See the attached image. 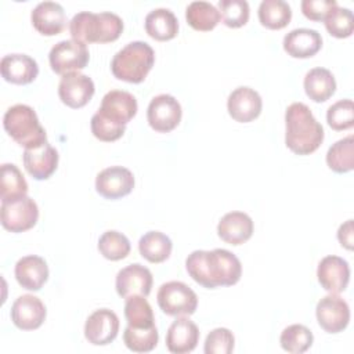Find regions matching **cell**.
I'll return each mask as SVG.
<instances>
[{
	"instance_id": "cell-43",
	"label": "cell",
	"mask_w": 354,
	"mask_h": 354,
	"mask_svg": "<svg viewBox=\"0 0 354 354\" xmlns=\"http://www.w3.org/2000/svg\"><path fill=\"white\" fill-rule=\"evenodd\" d=\"M337 239L340 242L342 246H344L346 249L351 250L353 249V243H354V230H353V220H347L344 221L339 230H337Z\"/></svg>"
},
{
	"instance_id": "cell-8",
	"label": "cell",
	"mask_w": 354,
	"mask_h": 354,
	"mask_svg": "<svg viewBox=\"0 0 354 354\" xmlns=\"http://www.w3.org/2000/svg\"><path fill=\"white\" fill-rule=\"evenodd\" d=\"M88 59L90 54L87 46L73 39L58 41L48 53L50 66L58 75L79 72L87 66Z\"/></svg>"
},
{
	"instance_id": "cell-27",
	"label": "cell",
	"mask_w": 354,
	"mask_h": 354,
	"mask_svg": "<svg viewBox=\"0 0 354 354\" xmlns=\"http://www.w3.org/2000/svg\"><path fill=\"white\" fill-rule=\"evenodd\" d=\"M145 32L155 40H170L178 33L177 17L169 8H153L145 17Z\"/></svg>"
},
{
	"instance_id": "cell-36",
	"label": "cell",
	"mask_w": 354,
	"mask_h": 354,
	"mask_svg": "<svg viewBox=\"0 0 354 354\" xmlns=\"http://www.w3.org/2000/svg\"><path fill=\"white\" fill-rule=\"evenodd\" d=\"M159 340V333L156 326L152 328H131L126 326L123 332V342L126 347L134 353H149L152 351Z\"/></svg>"
},
{
	"instance_id": "cell-11",
	"label": "cell",
	"mask_w": 354,
	"mask_h": 354,
	"mask_svg": "<svg viewBox=\"0 0 354 354\" xmlns=\"http://www.w3.org/2000/svg\"><path fill=\"white\" fill-rule=\"evenodd\" d=\"M94 91L95 86L93 79L80 72L62 75L58 84L59 100L73 109L84 106L93 98Z\"/></svg>"
},
{
	"instance_id": "cell-10",
	"label": "cell",
	"mask_w": 354,
	"mask_h": 354,
	"mask_svg": "<svg viewBox=\"0 0 354 354\" xmlns=\"http://www.w3.org/2000/svg\"><path fill=\"white\" fill-rule=\"evenodd\" d=\"M315 315L319 326L326 333H339L350 322V307L337 293H329L317 303Z\"/></svg>"
},
{
	"instance_id": "cell-19",
	"label": "cell",
	"mask_w": 354,
	"mask_h": 354,
	"mask_svg": "<svg viewBox=\"0 0 354 354\" xmlns=\"http://www.w3.org/2000/svg\"><path fill=\"white\" fill-rule=\"evenodd\" d=\"M137 109L138 104L131 93L124 90H111L102 97L101 106L97 112L115 123L127 124L136 116Z\"/></svg>"
},
{
	"instance_id": "cell-1",
	"label": "cell",
	"mask_w": 354,
	"mask_h": 354,
	"mask_svg": "<svg viewBox=\"0 0 354 354\" xmlns=\"http://www.w3.org/2000/svg\"><path fill=\"white\" fill-rule=\"evenodd\" d=\"M188 275L207 289L235 285L242 275L239 259L227 249L194 250L185 259Z\"/></svg>"
},
{
	"instance_id": "cell-18",
	"label": "cell",
	"mask_w": 354,
	"mask_h": 354,
	"mask_svg": "<svg viewBox=\"0 0 354 354\" xmlns=\"http://www.w3.org/2000/svg\"><path fill=\"white\" fill-rule=\"evenodd\" d=\"M317 278L326 292L340 293L346 290L350 282V266L343 257L335 254L325 256L318 263Z\"/></svg>"
},
{
	"instance_id": "cell-39",
	"label": "cell",
	"mask_w": 354,
	"mask_h": 354,
	"mask_svg": "<svg viewBox=\"0 0 354 354\" xmlns=\"http://www.w3.org/2000/svg\"><path fill=\"white\" fill-rule=\"evenodd\" d=\"M328 124L336 130H347L354 126V104L351 100H339L326 111Z\"/></svg>"
},
{
	"instance_id": "cell-42",
	"label": "cell",
	"mask_w": 354,
	"mask_h": 354,
	"mask_svg": "<svg viewBox=\"0 0 354 354\" xmlns=\"http://www.w3.org/2000/svg\"><path fill=\"white\" fill-rule=\"evenodd\" d=\"M335 0H303L300 7L304 17L311 21H324L328 12L336 7Z\"/></svg>"
},
{
	"instance_id": "cell-16",
	"label": "cell",
	"mask_w": 354,
	"mask_h": 354,
	"mask_svg": "<svg viewBox=\"0 0 354 354\" xmlns=\"http://www.w3.org/2000/svg\"><path fill=\"white\" fill-rule=\"evenodd\" d=\"M263 108L260 94L248 86H239L232 90L227 100V109L230 116L239 123H249L254 120Z\"/></svg>"
},
{
	"instance_id": "cell-21",
	"label": "cell",
	"mask_w": 354,
	"mask_h": 354,
	"mask_svg": "<svg viewBox=\"0 0 354 354\" xmlns=\"http://www.w3.org/2000/svg\"><path fill=\"white\" fill-rule=\"evenodd\" d=\"M1 77L12 84L32 83L39 75V65L36 59L26 54H7L0 61Z\"/></svg>"
},
{
	"instance_id": "cell-32",
	"label": "cell",
	"mask_w": 354,
	"mask_h": 354,
	"mask_svg": "<svg viewBox=\"0 0 354 354\" xmlns=\"http://www.w3.org/2000/svg\"><path fill=\"white\" fill-rule=\"evenodd\" d=\"M124 318L127 321V325L131 328L144 329L155 326L153 311L145 296L134 295L126 299Z\"/></svg>"
},
{
	"instance_id": "cell-38",
	"label": "cell",
	"mask_w": 354,
	"mask_h": 354,
	"mask_svg": "<svg viewBox=\"0 0 354 354\" xmlns=\"http://www.w3.org/2000/svg\"><path fill=\"white\" fill-rule=\"evenodd\" d=\"M218 12L223 24L228 28H241L249 21V3L246 0H220Z\"/></svg>"
},
{
	"instance_id": "cell-31",
	"label": "cell",
	"mask_w": 354,
	"mask_h": 354,
	"mask_svg": "<svg viewBox=\"0 0 354 354\" xmlns=\"http://www.w3.org/2000/svg\"><path fill=\"white\" fill-rule=\"evenodd\" d=\"M326 165L335 173H347L354 169V137L347 136L329 147Z\"/></svg>"
},
{
	"instance_id": "cell-7",
	"label": "cell",
	"mask_w": 354,
	"mask_h": 354,
	"mask_svg": "<svg viewBox=\"0 0 354 354\" xmlns=\"http://www.w3.org/2000/svg\"><path fill=\"white\" fill-rule=\"evenodd\" d=\"M159 308L171 317L191 315L198 307L196 293L181 281H169L162 283L156 293Z\"/></svg>"
},
{
	"instance_id": "cell-37",
	"label": "cell",
	"mask_w": 354,
	"mask_h": 354,
	"mask_svg": "<svg viewBox=\"0 0 354 354\" xmlns=\"http://www.w3.org/2000/svg\"><path fill=\"white\" fill-rule=\"evenodd\" d=\"M326 30L337 37V39H344L353 35L354 29V17L353 11L347 7H333L328 15L324 19Z\"/></svg>"
},
{
	"instance_id": "cell-40",
	"label": "cell",
	"mask_w": 354,
	"mask_h": 354,
	"mask_svg": "<svg viewBox=\"0 0 354 354\" xmlns=\"http://www.w3.org/2000/svg\"><path fill=\"white\" fill-rule=\"evenodd\" d=\"M90 127H91L93 136L100 141H105V142L119 140L126 131V124L115 123L106 119L105 116H102L100 112H95L91 116Z\"/></svg>"
},
{
	"instance_id": "cell-3",
	"label": "cell",
	"mask_w": 354,
	"mask_h": 354,
	"mask_svg": "<svg viewBox=\"0 0 354 354\" xmlns=\"http://www.w3.org/2000/svg\"><path fill=\"white\" fill-rule=\"evenodd\" d=\"M123 32L122 18L111 11H80L69 22V33L73 40L82 43L115 41Z\"/></svg>"
},
{
	"instance_id": "cell-41",
	"label": "cell",
	"mask_w": 354,
	"mask_h": 354,
	"mask_svg": "<svg viewBox=\"0 0 354 354\" xmlns=\"http://www.w3.org/2000/svg\"><path fill=\"white\" fill-rule=\"evenodd\" d=\"M235 337L227 328H216L209 332L205 340V354H230L234 350Z\"/></svg>"
},
{
	"instance_id": "cell-33",
	"label": "cell",
	"mask_w": 354,
	"mask_h": 354,
	"mask_svg": "<svg viewBox=\"0 0 354 354\" xmlns=\"http://www.w3.org/2000/svg\"><path fill=\"white\" fill-rule=\"evenodd\" d=\"M313 332L301 324H293L286 326L279 336L281 347L292 354H301L307 351L313 346Z\"/></svg>"
},
{
	"instance_id": "cell-9",
	"label": "cell",
	"mask_w": 354,
	"mask_h": 354,
	"mask_svg": "<svg viewBox=\"0 0 354 354\" xmlns=\"http://www.w3.org/2000/svg\"><path fill=\"white\" fill-rule=\"evenodd\" d=\"M183 109L180 102L170 94L155 95L147 109L149 126L158 133H169L181 122Z\"/></svg>"
},
{
	"instance_id": "cell-20",
	"label": "cell",
	"mask_w": 354,
	"mask_h": 354,
	"mask_svg": "<svg viewBox=\"0 0 354 354\" xmlns=\"http://www.w3.org/2000/svg\"><path fill=\"white\" fill-rule=\"evenodd\" d=\"M199 342V329L188 317H177L167 329L166 347L174 354H187L195 350Z\"/></svg>"
},
{
	"instance_id": "cell-26",
	"label": "cell",
	"mask_w": 354,
	"mask_h": 354,
	"mask_svg": "<svg viewBox=\"0 0 354 354\" xmlns=\"http://www.w3.org/2000/svg\"><path fill=\"white\" fill-rule=\"evenodd\" d=\"M304 91L314 102H325L336 91V80L333 73L326 68H313L304 76Z\"/></svg>"
},
{
	"instance_id": "cell-13",
	"label": "cell",
	"mask_w": 354,
	"mask_h": 354,
	"mask_svg": "<svg viewBox=\"0 0 354 354\" xmlns=\"http://www.w3.org/2000/svg\"><path fill=\"white\" fill-rule=\"evenodd\" d=\"M152 282L153 278L149 268L140 263H133L119 270L115 279V288L118 295L123 299L134 295L147 297L151 293Z\"/></svg>"
},
{
	"instance_id": "cell-25",
	"label": "cell",
	"mask_w": 354,
	"mask_h": 354,
	"mask_svg": "<svg viewBox=\"0 0 354 354\" xmlns=\"http://www.w3.org/2000/svg\"><path fill=\"white\" fill-rule=\"evenodd\" d=\"M283 50L293 58H310L322 47V37L315 29L297 28L283 37Z\"/></svg>"
},
{
	"instance_id": "cell-2",
	"label": "cell",
	"mask_w": 354,
	"mask_h": 354,
	"mask_svg": "<svg viewBox=\"0 0 354 354\" xmlns=\"http://www.w3.org/2000/svg\"><path fill=\"white\" fill-rule=\"evenodd\" d=\"M324 127L303 102H293L285 111V144L297 155H310L324 141Z\"/></svg>"
},
{
	"instance_id": "cell-24",
	"label": "cell",
	"mask_w": 354,
	"mask_h": 354,
	"mask_svg": "<svg viewBox=\"0 0 354 354\" xmlns=\"http://www.w3.org/2000/svg\"><path fill=\"white\" fill-rule=\"evenodd\" d=\"M253 220L243 212H230L217 224L218 236L230 245H242L253 234Z\"/></svg>"
},
{
	"instance_id": "cell-22",
	"label": "cell",
	"mask_w": 354,
	"mask_h": 354,
	"mask_svg": "<svg viewBox=\"0 0 354 354\" xmlns=\"http://www.w3.org/2000/svg\"><path fill=\"white\" fill-rule=\"evenodd\" d=\"M30 21L39 33L44 36H54L64 30L66 25V15L59 3L41 1L32 10Z\"/></svg>"
},
{
	"instance_id": "cell-4",
	"label": "cell",
	"mask_w": 354,
	"mask_h": 354,
	"mask_svg": "<svg viewBox=\"0 0 354 354\" xmlns=\"http://www.w3.org/2000/svg\"><path fill=\"white\" fill-rule=\"evenodd\" d=\"M155 62L153 48L141 40L130 41L120 48L111 61V71L119 80L141 83Z\"/></svg>"
},
{
	"instance_id": "cell-35",
	"label": "cell",
	"mask_w": 354,
	"mask_h": 354,
	"mask_svg": "<svg viewBox=\"0 0 354 354\" xmlns=\"http://www.w3.org/2000/svg\"><path fill=\"white\" fill-rule=\"evenodd\" d=\"M97 248L105 259L112 260V261H118V260L127 257V254L130 253V249H131L130 241L127 239V236L115 230L105 231L100 236Z\"/></svg>"
},
{
	"instance_id": "cell-23",
	"label": "cell",
	"mask_w": 354,
	"mask_h": 354,
	"mask_svg": "<svg viewBox=\"0 0 354 354\" xmlns=\"http://www.w3.org/2000/svg\"><path fill=\"white\" fill-rule=\"evenodd\" d=\"M17 282L26 290H40L48 279V266L46 260L36 254L21 257L14 268Z\"/></svg>"
},
{
	"instance_id": "cell-30",
	"label": "cell",
	"mask_w": 354,
	"mask_h": 354,
	"mask_svg": "<svg viewBox=\"0 0 354 354\" xmlns=\"http://www.w3.org/2000/svg\"><path fill=\"white\" fill-rule=\"evenodd\" d=\"M257 14L260 24L272 30L285 28L292 19V8L283 0H263Z\"/></svg>"
},
{
	"instance_id": "cell-12",
	"label": "cell",
	"mask_w": 354,
	"mask_h": 354,
	"mask_svg": "<svg viewBox=\"0 0 354 354\" xmlns=\"http://www.w3.org/2000/svg\"><path fill=\"white\" fill-rule=\"evenodd\" d=\"M134 188L133 173L123 166H111L101 170L95 177V191L105 199H119L129 195Z\"/></svg>"
},
{
	"instance_id": "cell-15",
	"label": "cell",
	"mask_w": 354,
	"mask_h": 354,
	"mask_svg": "<svg viewBox=\"0 0 354 354\" xmlns=\"http://www.w3.org/2000/svg\"><path fill=\"white\" fill-rule=\"evenodd\" d=\"M11 321L21 330H35L46 319L47 310L44 303L33 295H22L11 306Z\"/></svg>"
},
{
	"instance_id": "cell-29",
	"label": "cell",
	"mask_w": 354,
	"mask_h": 354,
	"mask_svg": "<svg viewBox=\"0 0 354 354\" xmlns=\"http://www.w3.org/2000/svg\"><path fill=\"white\" fill-rule=\"evenodd\" d=\"M185 19L188 25L201 32H207L216 28L220 22V12L216 6L209 1H191L185 8Z\"/></svg>"
},
{
	"instance_id": "cell-17",
	"label": "cell",
	"mask_w": 354,
	"mask_h": 354,
	"mask_svg": "<svg viewBox=\"0 0 354 354\" xmlns=\"http://www.w3.org/2000/svg\"><path fill=\"white\" fill-rule=\"evenodd\" d=\"M58 159V151L47 141L33 148H25L22 155L25 170L39 181L47 180L53 176L57 170Z\"/></svg>"
},
{
	"instance_id": "cell-34",
	"label": "cell",
	"mask_w": 354,
	"mask_h": 354,
	"mask_svg": "<svg viewBox=\"0 0 354 354\" xmlns=\"http://www.w3.org/2000/svg\"><path fill=\"white\" fill-rule=\"evenodd\" d=\"M28 194V183L21 170L14 163L1 165L0 199H11Z\"/></svg>"
},
{
	"instance_id": "cell-14",
	"label": "cell",
	"mask_w": 354,
	"mask_h": 354,
	"mask_svg": "<svg viewBox=\"0 0 354 354\" xmlns=\"http://www.w3.org/2000/svg\"><path fill=\"white\" fill-rule=\"evenodd\" d=\"M119 332V318L109 308L95 310L84 324V337L94 346H106L113 342Z\"/></svg>"
},
{
	"instance_id": "cell-6",
	"label": "cell",
	"mask_w": 354,
	"mask_h": 354,
	"mask_svg": "<svg viewBox=\"0 0 354 354\" xmlns=\"http://www.w3.org/2000/svg\"><path fill=\"white\" fill-rule=\"evenodd\" d=\"M39 220L37 203L28 195L1 201L0 221L10 232H24L36 225Z\"/></svg>"
},
{
	"instance_id": "cell-5",
	"label": "cell",
	"mask_w": 354,
	"mask_h": 354,
	"mask_svg": "<svg viewBox=\"0 0 354 354\" xmlns=\"http://www.w3.org/2000/svg\"><path fill=\"white\" fill-rule=\"evenodd\" d=\"M3 126L7 134L24 148H33L47 141V133L35 109L26 104L10 106L4 113Z\"/></svg>"
},
{
	"instance_id": "cell-28",
	"label": "cell",
	"mask_w": 354,
	"mask_h": 354,
	"mask_svg": "<svg viewBox=\"0 0 354 354\" xmlns=\"http://www.w3.org/2000/svg\"><path fill=\"white\" fill-rule=\"evenodd\" d=\"M171 249V239L160 231H148L138 241L140 254L149 263H162L167 260Z\"/></svg>"
}]
</instances>
